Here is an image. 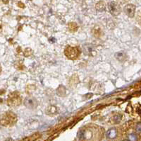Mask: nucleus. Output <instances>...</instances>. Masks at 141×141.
Masks as SVG:
<instances>
[{
  "mask_svg": "<svg viewBox=\"0 0 141 141\" xmlns=\"http://www.w3.org/2000/svg\"><path fill=\"white\" fill-rule=\"evenodd\" d=\"M79 54V50L77 47H67L65 50V55L67 58H68L69 59L73 60L76 59Z\"/></svg>",
  "mask_w": 141,
  "mask_h": 141,
  "instance_id": "f257e3e1",
  "label": "nucleus"
},
{
  "mask_svg": "<svg viewBox=\"0 0 141 141\" xmlns=\"http://www.w3.org/2000/svg\"><path fill=\"white\" fill-rule=\"evenodd\" d=\"M108 9L113 16H117L121 13V6L116 1H111L108 4Z\"/></svg>",
  "mask_w": 141,
  "mask_h": 141,
  "instance_id": "f03ea898",
  "label": "nucleus"
},
{
  "mask_svg": "<svg viewBox=\"0 0 141 141\" xmlns=\"http://www.w3.org/2000/svg\"><path fill=\"white\" fill-rule=\"evenodd\" d=\"M24 104L29 109H35L37 106V101L36 99L33 97H27L24 101Z\"/></svg>",
  "mask_w": 141,
  "mask_h": 141,
  "instance_id": "7ed1b4c3",
  "label": "nucleus"
},
{
  "mask_svg": "<svg viewBox=\"0 0 141 141\" xmlns=\"http://www.w3.org/2000/svg\"><path fill=\"white\" fill-rule=\"evenodd\" d=\"M124 12L125 13V14L129 17H133L135 15V12H136V6L133 4H127L126 6H125L124 9Z\"/></svg>",
  "mask_w": 141,
  "mask_h": 141,
  "instance_id": "20e7f679",
  "label": "nucleus"
},
{
  "mask_svg": "<svg viewBox=\"0 0 141 141\" xmlns=\"http://www.w3.org/2000/svg\"><path fill=\"white\" fill-rule=\"evenodd\" d=\"M21 100L18 98V97H12V98H10L9 100H8V104L10 106H18L21 104Z\"/></svg>",
  "mask_w": 141,
  "mask_h": 141,
  "instance_id": "39448f33",
  "label": "nucleus"
},
{
  "mask_svg": "<svg viewBox=\"0 0 141 141\" xmlns=\"http://www.w3.org/2000/svg\"><path fill=\"white\" fill-rule=\"evenodd\" d=\"M115 58L120 62H124L125 61L127 58V55L126 53L124 52H118L115 54Z\"/></svg>",
  "mask_w": 141,
  "mask_h": 141,
  "instance_id": "423d86ee",
  "label": "nucleus"
},
{
  "mask_svg": "<svg viewBox=\"0 0 141 141\" xmlns=\"http://www.w3.org/2000/svg\"><path fill=\"white\" fill-rule=\"evenodd\" d=\"M96 9L99 12H102L105 10V4L104 1H100L96 4Z\"/></svg>",
  "mask_w": 141,
  "mask_h": 141,
  "instance_id": "0eeeda50",
  "label": "nucleus"
},
{
  "mask_svg": "<svg viewBox=\"0 0 141 141\" xmlns=\"http://www.w3.org/2000/svg\"><path fill=\"white\" fill-rule=\"evenodd\" d=\"M116 134H117L116 130L114 129V128H111V129H110V130H108V132H107V137L111 139V138H115L116 136Z\"/></svg>",
  "mask_w": 141,
  "mask_h": 141,
  "instance_id": "6e6552de",
  "label": "nucleus"
},
{
  "mask_svg": "<svg viewBox=\"0 0 141 141\" xmlns=\"http://www.w3.org/2000/svg\"><path fill=\"white\" fill-rule=\"evenodd\" d=\"M129 140L130 141H137V136L135 134H131L129 135Z\"/></svg>",
  "mask_w": 141,
  "mask_h": 141,
  "instance_id": "1a4fd4ad",
  "label": "nucleus"
},
{
  "mask_svg": "<svg viewBox=\"0 0 141 141\" xmlns=\"http://www.w3.org/2000/svg\"><path fill=\"white\" fill-rule=\"evenodd\" d=\"M137 130H138V133H140V132H141V123H138V124Z\"/></svg>",
  "mask_w": 141,
  "mask_h": 141,
  "instance_id": "9d476101",
  "label": "nucleus"
},
{
  "mask_svg": "<svg viewBox=\"0 0 141 141\" xmlns=\"http://www.w3.org/2000/svg\"><path fill=\"white\" fill-rule=\"evenodd\" d=\"M18 5L20 7H21V8H23V7H24V4H22L21 2H18Z\"/></svg>",
  "mask_w": 141,
  "mask_h": 141,
  "instance_id": "9b49d317",
  "label": "nucleus"
},
{
  "mask_svg": "<svg viewBox=\"0 0 141 141\" xmlns=\"http://www.w3.org/2000/svg\"><path fill=\"white\" fill-rule=\"evenodd\" d=\"M128 1V0H118V1L120 2V3H121V4L125 3V2H127Z\"/></svg>",
  "mask_w": 141,
  "mask_h": 141,
  "instance_id": "f8f14e48",
  "label": "nucleus"
},
{
  "mask_svg": "<svg viewBox=\"0 0 141 141\" xmlns=\"http://www.w3.org/2000/svg\"><path fill=\"white\" fill-rule=\"evenodd\" d=\"M4 4H8L9 3V0H3Z\"/></svg>",
  "mask_w": 141,
  "mask_h": 141,
  "instance_id": "ddd939ff",
  "label": "nucleus"
},
{
  "mask_svg": "<svg viewBox=\"0 0 141 141\" xmlns=\"http://www.w3.org/2000/svg\"><path fill=\"white\" fill-rule=\"evenodd\" d=\"M6 141H12V139H11V138H9V139H7Z\"/></svg>",
  "mask_w": 141,
  "mask_h": 141,
  "instance_id": "4468645a",
  "label": "nucleus"
},
{
  "mask_svg": "<svg viewBox=\"0 0 141 141\" xmlns=\"http://www.w3.org/2000/svg\"><path fill=\"white\" fill-rule=\"evenodd\" d=\"M0 28H1V27H0Z\"/></svg>",
  "mask_w": 141,
  "mask_h": 141,
  "instance_id": "2eb2a0df",
  "label": "nucleus"
},
{
  "mask_svg": "<svg viewBox=\"0 0 141 141\" xmlns=\"http://www.w3.org/2000/svg\"></svg>",
  "mask_w": 141,
  "mask_h": 141,
  "instance_id": "dca6fc26",
  "label": "nucleus"
}]
</instances>
